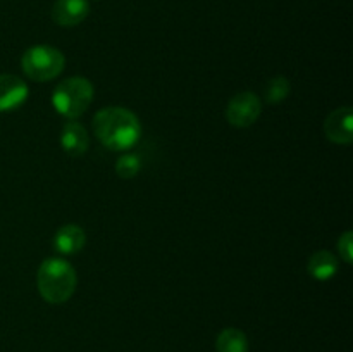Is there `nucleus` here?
<instances>
[{
	"label": "nucleus",
	"mask_w": 353,
	"mask_h": 352,
	"mask_svg": "<svg viewBox=\"0 0 353 352\" xmlns=\"http://www.w3.org/2000/svg\"><path fill=\"white\" fill-rule=\"evenodd\" d=\"M93 133L103 147L110 150H130L141 137L138 116L124 107H105L93 117Z\"/></svg>",
	"instance_id": "obj_1"
},
{
	"label": "nucleus",
	"mask_w": 353,
	"mask_h": 352,
	"mask_svg": "<svg viewBox=\"0 0 353 352\" xmlns=\"http://www.w3.org/2000/svg\"><path fill=\"white\" fill-rule=\"evenodd\" d=\"M76 285H78V275L65 259L48 257L38 268L37 286L45 302H68L76 292Z\"/></svg>",
	"instance_id": "obj_2"
},
{
	"label": "nucleus",
	"mask_w": 353,
	"mask_h": 352,
	"mask_svg": "<svg viewBox=\"0 0 353 352\" xmlns=\"http://www.w3.org/2000/svg\"><path fill=\"white\" fill-rule=\"evenodd\" d=\"M93 85L85 76H71L59 83L52 95V106L61 116L76 119L88 110L93 102Z\"/></svg>",
	"instance_id": "obj_3"
},
{
	"label": "nucleus",
	"mask_w": 353,
	"mask_h": 352,
	"mask_svg": "<svg viewBox=\"0 0 353 352\" xmlns=\"http://www.w3.org/2000/svg\"><path fill=\"white\" fill-rule=\"evenodd\" d=\"M21 68L30 79L45 83L55 79L64 71L65 57L59 48L50 45H34L23 54Z\"/></svg>",
	"instance_id": "obj_4"
},
{
	"label": "nucleus",
	"mask_w": 353,
	"mask_h": 352,
	"mask_svg": "<svg viewBox=\"0 0 353 352\" xmlns=\"http://www.w3.org/2000/svg\"><path fill=\"white\" fill-rule=\"evenodd\" d=\"M226 121L234 128H248L262 114V100L254 92H240L228 102Z\"/></svg>",
	"instance_id": "obj_5"
},
{
	"label": "nucleus",
	"mask_w": 353,
	"mask_h": 352,
	"mask_svg": "<svg viewBox=\"0 0 353 352\" xmlns=\"http://www.w3.org/2000/svg\"><path fill=\"white\" fill-rule=\"evenodd\" d=\"M324 135L338 145H350L353 141V110L345 106L333 110L324 121Z\"/></svg>",
	"instance_id": "obj_6"
},
{
	"label": "nucleus",
	"mask_w": 353,
	"mask_h": 352,
	"mask_svg": "<svg viewBox=\"0 0 353 352\" xmlns=\"http://www.w3.org/2000/svg\"><path fill=\"white\" fill-rule=\"evenodd\" d=\"M88 0H57L52 7V19L62 28L78 26L88 17Z\"/></svg>",
	"instance_id": "obj_7"
},
{
	"label": "nucleus",
	"mask_w": 353,
	"mask_h": 352,
	"mask_svg": "<svg viewBox=\"0 0 353 352\" xmlns=\"http://www.w3.org/2000/svg\"><path fill=\"white\" fill-rule=\"evenodd\" d=\"M28 85L14 75H0V113L16 110L26 102Z\"/></svg>",
	"instance_id": "obj_8"
},
{
	"label": "nucleus",
	"mask_w": 353,
	"mask_h": 352,
	"mask_svg": "<svg viewBox=\"0 0 353 352\" xmlns=\"http://www.w3.org/2000/svg\"><path fill=\"white\" fill-rule=\"evenodd\" d=\"M90 145V135L78 121H68L61 131V147L71 157H81Z\"/></svg>",
	"instance_id": "obj_9"
},
{
	"label": "nucleus",
	"mask_w": 353,
	"mask_h": 352,
	"mask_svg": "<svg viewBox=\"0 0 353 352\" xmlns=\"http://www.w3.org/2000/svg\"><path fill=\"white\" fill-rule=\"evenodd\" d=\"M86 233L78 224H64L54 235V248L61 255H74L83 251Z\"/></svg>",
	"instance_id": "obj_10"
},
{
	"label": "nucleus",
	"mask_w": 353,
	"mask_h": 352,
	"mask_svg": "<svg viewBox=\"0 0 353 352\" xmlns=\"http://www.w3.org/2000/svg\"><path fill=\"white\" fill-rule=\"evenodd\" d=\"M307 271L312 278L319 280V282H327L336 275L338 259L331 252L319 251L310 255L309 262H307Z\"/></svg>",
	"instance_id": "obj_11"
},
{
	"label": "nucleus",
	"mask_w": 353,
	"mask_h": 352,
	"mask_svg": "<svg viewBox=\"0 0 353 352\" xmlns=\"http://www.w3.org/2000/svg\"><path fill=\"white\" fill-rule=\"evenodd\" d=\"M217 352H248V338L238 328H226L217 335Z\"/></svg>",
	"instance_id": "obj_12"
},
{
	"label": "nucleus",
	"mask_w": 353,
	"mask_h": 352,
	"mask_svg": "<svg viewBox=\"0 0 353 352\" xmlns=\"http://www.w3.org/2000/svg\"><path fill=\"white\" fill-rule=\"evenodd\" d=\"M292 92V85H290L288 78L285 76H276V78L269 79L264 90V99L268 104H279L286 99Z\"/></svg>",
	"instance_id": "obj_13"
},
{
	"label": "nucleus",
	"mask_w": 353,
	"mask_h": 352,
	"mask_svg": "<svg viewBox=\"0 0 353 352\" xmlns=\"http://www.w3.org/2000/svg\"><path fill=\"white\" fill-rule=\"evenodd\" d=\"M114 169H116V175L119 176V178H134V176L140 173L141 161L137 154H123L116 161V168Z\"/></svg>",
	"instance_id": "obj_14"
},
{
	"label": "nucleus",
	"mask_w": 353,
	"mask_h": 352,
	"mask_svg": "<svg viewBox=\"0 0 353 352\" xmlns=\"http://www.w3.org/2000/svg\"><path fill=\"white\" fill-rule=\"evenodd\" d=\"M338 251H340L341 259H343L347 264L353 262V233L352 231H345L343 235L338 240Z\"/></svg>",
	"instance_id": "obj_15"
}]
</instances>
